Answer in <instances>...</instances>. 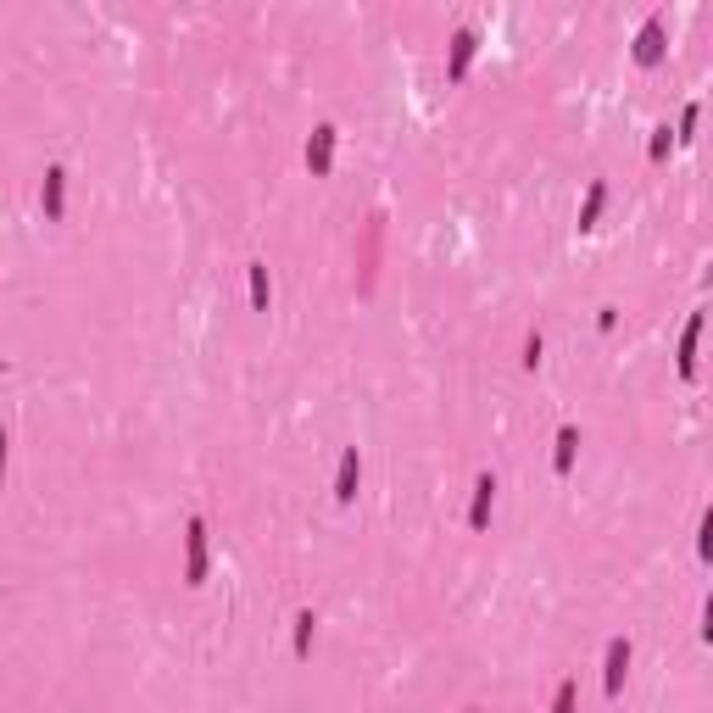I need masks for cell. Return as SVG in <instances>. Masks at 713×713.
Returning a JSON list of instances; mask_svg holds the SVG:
<instances>
[{
    "mask_svg": "<svg viewBox=\"0 0 713 713\" xmlns=\"http://www.w3.org/2000/svg\"><path fill=\"white\" fill-rule=\"evenodd\" d=\"M697 340H702V312H691L686 335H680V379H697Z\"/></svg>",
    "mask_w": 713,
    "mask_h": 713,
    "instance_id": "obj_9",
    "label": "cell"
},
{
    "mask_svg": "<svg viewBox=\"0 0 713 713\" xmlns=\"http://www.w3.org/2000/svg\"><path fill=\"white\" fill-rule=\"evenodd\" d=\"M602 207H608V184H591L585 190V207H580V229H597V218H602Z\"/></svg>",
    "mask_w": 713,
    "mask_h": 713,
    "instance_id": "obj_11",
    "label": "cell"
},
{
    "mask_svg": "<svg viewBox=\"0 0 713 713\" xmlns=\"http://www.w3.org/2000/svg\"><path fill=\"white\" fill-rule=\"evenodd\" d=\"M184 580L207 585V524L201 519L184 524Z\"/></svg>",
    "mask_w": 713,
    "mask_h": 713,
    "instance_id": "obj_1",
    "label": "cell"
},
{
    "mask_svg": "<svg viewBox=\"0 0 713 713\" xmlns=\"http://www.w3.org/2000/svg\"><path fill=\"white\" fill-rule=\"evenodd\" d=\"M574 702H580V680H563V686H558V697H552V713H574Z\"/></svg>",
    "mask_w": 713,
    "mask_h": 713,
    "instance_id": "obj_14",
    "label": "cell"
},
{
    "mask_svg": "<svg viewBox=\"0 0 713 713\" xmlns=\"http://www.w3.org/2000/svg\"><path fill=\"white\" fill-rule=\"evenodd\" d=\"M669 145H675V134H669V123H663V129H652V162H663V156H669Z\"/></svg>",
    "mask_w": 713,
    "mask_h": 713,
    "instance_id": "obj_15",
    "label": "cell"
},
{
    "mask_svg": "<svg viewBox=\"0 0 713 713\" xmlns=\"http://www.w3.org/2000/svg\"><path fill=\"white\" fill-rule=\"evenodd\" d=\"M463 713H480V708H463Z\"/></svg>",
    "mask_w": 713,
    "mask_h": 713,
    "instance_id": "obj_18",
    "label": "cell"
},
{
    "mask_svg": "<svg viewBox=\"0 0 713 713\" xmlns=\"http://www.w3.org/2000/svg\"><path fill=\"white\" fill-rule=\"evenodd\" d=\"M39 201H45V218H62V212H67V173H62V168L45 173V190H39Z\"/></svg>",
    "mask_w": 713,
    "mask_h": 713,
    "instance_id": "obj_8",
    "label": "cell"
},
{
    "mask_svg": "<svg viewBox=\"0 0 713 713\" xmlns=\"http://www.w3.org/2000/svg\"><path fill=\"white\" fill-rule=\"evenodd\" d=\"M312 630H318L312 608H307V613H296V658H307V652H312Z\"/></svg>",
    "mask_w": 713,
    "mask_h": 713,
    "instance_id": "obj_13",
    "label": "cell"
},
{
    "mask_svg": "<svg viewBox=\"0 0 713 713\" xmlns=\"http://www.w3.org/2000/svg\"><path fill=\"white\" fill-rule=\"evenodd\" d=\"M0 480H6V424H0Z\"/></svg>",
    "mask_w": 713,
    "mask_h": 713,
    "instance_id": "obj_17",
    "label": "cell"
},
{
    "mask_svg": "<svg viewBox=\"0 0 713 713\" xmlns=\"http://www.w3.org/2000/svg\"><path fill=\"white\" fill-rule=\"evenodd\" d=\"M491 507H496V480L480 474V480H474V502H468V530H485V524H491Z\"/></svg>",
    "mask_w": 713,
    "mask_h": 713,
    "instance_id": "obj_5",
    "label": "cell"
},
{
    "mask_svg": "<svg viewBox=\"0 0 713 713\" xmlns=\"http://www.w3.org/2000/svg\"><path fill=\"white\" fill-rule=\"evenodd\" d=\"M329 162H335V129H312V140H307V168L312 173H329Z\"/></svg>",
    "mask_w": 713,
    "mask_h": 713,
    "instance_id": "obj_7",
    "label": "cell"
},
{
    "mask_svg": "<svg viewBox=\"0 0 713 713\" xmlns=\"http://www.w3.org/2000/svg\"><path fill=\"white\" fill-rule=\"evenodd\" d=\"M541 335H530V340H524V368H535V363H541Z\"/></svg>",
    "mask_w": 713,
    "mask_h": 713,
    "instance_id": "obj_16",
    "label": "cell"
},
{
    "mask_svg": "<svg viewBox=\"0 0 713 713\" xmlns=\"http://www.w3.org/2000/svg\"><path fill=\"white\" fill-rule=\"evenodd\" d=\"M251 307L257 312H268V268H262V262H251Z\"/></svg>",
    "mask_w": 713,
    "mask_h": 713,
    "instance_id": "obj_12",
    "label": "cell"
},
{
    "mask_svg": "<svg viewBox=\"0 0 713 713\" xmlns=\"http://www.w3.org/2000/svg\"><path fill=\"white\" fill-rule=\"evenodd\" d=\"M574 452H580V429L563 424V429H558V452H552V468H558V474H569V468H574Z\"/></svg>",
    "mask_w": 713,
    "mask_h": 713,
    "instance_id": "obj_10",
    "label": "cell"
},
{
    "mask_svg": "<svg viewBox=\"0 0 713 713\" xmlns=\"http://www.w3.org/2000/svg\"><path fill=\"white\" fill-rule=\"evenodd\" d=\"M474 51H480V34L474 28H457L452 34V56H446V78H468V62H474Z\"/></svg>",
    "mask_w": 713,
    "mask_h": 713,
    "instance_id": "obj_3",
    "label": "cell"
},
{
    "mask_svg": "<svg viewBox=\"0 0 713 713\" xmlns=\"http://www.w3.org/2000/svg\"><path fill=\"white\" fill-rule=\"evenodd\" d=\"M624 675H630V641L613 636V641H608V658H602V691H608V697H619V691H624Z\"/></svg>",
    "mask_w": 713,
    "mask_h": 713,
    "instance_id": "obj_2",
    "label": "cell"
},
{
    "mask_svg": "<svg viewBox=\"0 0 713 713\" xmlns=\"http://www.w3.org/2000/svg\"><path fill=\"white\" fill-rule=\"evenodd\" d=\"M658 56H663V17H647V23H641V34H636V62L652 67Z\"/></svg>",
    "mask_w": 713,
    "mask_h": 713,
    "instance_id": "obj_6",
    "label": "cell"
},
{
    "mask_svg": "<svg viewBox=\"0 0 713 713\" xmlns=\"http://www.w3.org/2000/svg\"><path fill=\"white\" fill-rule=\"evenodd\" d=\"M357 480H363V457H357V446H346V452H340V468H335V502H351V496H357Z\"/></svg>",
    "mask_w": 713,
    "mask_h": 713,
    "instance_id": "obj_4",
    "label": "cell"
}]
</instances>
